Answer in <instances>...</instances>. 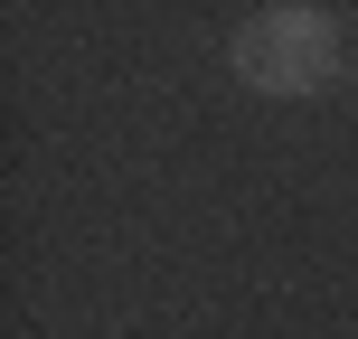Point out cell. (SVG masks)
I'll return each instance as SVG.
<instances>
[{
	"mask_svg": "<svg viewBox=\"0 0 358 339\" xmlns=\"http://www.w3.org/2000/svg\"><path fill=\"white\" fill-rule=\"evenodd\" d=\"M349 66H358V57H349Z\"/></svg>",
	"mask_w": 358,
	"mask_h": 339,
	"instance_id": "2",
	"label": "cell"
},
{
	"mask_svg": "<svg viewBox=\"0 0 358 339\" xmlns=\"http://www.w3.org/2000/svg\"><path fill=\"white\" fill-rule=\"evenodd\" d=\"M349 19L311 10V0H273V10H245L227 29V75L245 94H273V104H302V94H330L349 75Z\"/></svg>",
	"mask_w": 358,
	"mask_h": 339,
	"instance_id": "1",
	"label": "cell"
}]
</instances>
